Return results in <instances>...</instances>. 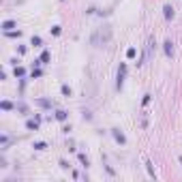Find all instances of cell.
Instances as JSON below:
<instances>
[{"mask_svg": "<svg viewBox=\"0 0 182 182\" xmlns=\"http://www.w3.org/2000/svg\"><path fill=\"white\" fill-rule=\"evenodd\" d=\"M146 169H148L150 178H156V174H154V167H152V161H146Z\"/></svg>", "mask_w": 182, "mask_h": 182, "instance_id": "7c38bea8", "label": "cell"}, {"mask_svg": "<svg viewBox=\"0 0 182 182\" xmlns=\"http://www.w3.org/2000/svg\"><path fill=\"white\" fill-rule=\"evenodd\" d=\"M9 39H15V36H21V30H11V32H4Z\"/></svg>", "mask_w": 182, "mask_h": 182, "instance_id": "d6986e66", "label": "cell"}, {"mask_svg": "<svg viewBox=\"0 0 182 182\" xmlns=\"http://www.w3.org/2000/svg\"><path fill=\"white\" fill-rule=\"evenodd\" d=\"M163 15H165V19L169 21V19H174V7L171 4H165L163 7Z\"/></svg>", "mask_w": 182, "mask_h": 182, "instance_id": "8992f818", "label": "cell"}, {"mask_svg": "<svg viewBox=\"0 0 182 182\" xmlns=\"http://www.w3.org/2000/svg\"><path fill=\"white\" fill-rule=\"evenodd\" d=\"M77 159H79V163L84 165V167H88V165H90V161H88V156H86V154H77Z\"/></svg>", "mask_w": 182, "mask_h": 182, "instance_id": "9a60e30c", "label": "cell"}, {"mask_svg": "<svg viewBox=\"0 0 182 182\" xmlns=\"http://www.w3.org/2000/svg\"><path fill=\"white\" fill-rule=\"evenodd\" d=\"M52 35H54V36H60V35H62V28H60V26H54V28H52Z\"/></svg>", "mask_w": 182, "mask_h": 182, "instance_id": "603a6c76", "label": "cell"}, {"mask_svg": "<svg viewBox=\"0 0 182 182\" xmlns=\"http://www.w3.org/2000/svg\"><path fill=\"white\" fill-rule=\"evenodd\" d=\"M9 142H11V137H9V135H2V137H0V146H2L4 150H7V146H9Z\"/></svg>", "mask_w": 182, "mask_h": 182, "instance_id": "5bb4252c", "label": "cell"}, {"mask_svg": "<svg viewBox=\"0 0 182 182\" xmlns=\"http://www.w3.org/2000/svg\"><path fill=\"white\" fill-rule=\"evenodd\" d=\"M60 167H62V169H69V163H67L64 159H60Z\"/></svg>", "mask_w": 182, "mask_h": 182, "instance_id": "d4e9b609", "label": "cell"}, {"mask_svg": "<svg viewBox=\"0 0 182 182\" xmlns=\"http://www.w3.org/2000/svg\"><path fill=\"white\" fill-rule=\"evenodd\" d=\"M67 118H69V114H67L64 109H58V111H56V120H60V122H67Z\"/></svg>", "mask_w": 182, "mask_h": 182, "instance_id": "9c48e42d", "label": "cell"}, {"mask_svg": "<svg viewBox=\"0 0 182 182\" xmlns=\"http://www.w3.org/2000/svg\"><path fill=\"white\" fill-rule=\"evenodd\" d=\"M150 99H152V94H144V99H142V105H148V103H150Z\"/></svg>", "mask_w": 182, "mask_h": 182, "instance_id": "cb8c5ba5", "label": "cell"}, {"mask_svg": "<svg viewBox=\"0 0 182 182\" xmlns=\"http://www.w3.org/2000/svg\"><path fill=\"white\" fill-rule=\"evenodd\" d=\"M36 105H39V107H43V109H52V105H54V103H52L49 99H36Z\"/></svg>", "mask_w": 182, "mask_h": 182, "instance_id": "52a82bcc", "label": "cell"}, {"mask_svg": "<svg viewBox=\"0 0 182 182\" xmlns=\"http://www.w3.org/2000/svg\"><path fill=\"white\" fill-rule=\"evenodd\" d=\"M15 109H17V111H21V114H28V107H26V103H17V105H15Z\"/></svg>", "mask_w": 182, "mask_h": 182, "instance_id": "ffe728a7", "label": "cell"}, {"mask_svg": "<svg viewBox=\"0 0 182 182\" xmlns=\"http://www.w3.org/2000/svg\"><path fill=\"white\" fill-rule=\"evenodd\" d=\"M124 77H127V62H120L118 75H116V88H118V90H122V86H124Z\"/></svg>", "mask_w": 182, "mask_h": 182, "instance_id": "7a4b0ae2", "label": "cell"}, {"mask_svg": "<svg viewBox=\"0 0 182 182\" xmlns=\"http://www.w3.org/2000/svg\"><path fill=\"white\" fill-rule=\"evenodd\" d=\"M13 75H15V77H24V75H26V69H24V67H15Z\"/></svg>", "mask_w": 182, "mask_h": 182, "instance_id": "4fadbf2b", "label": "cell"}, {"mask_svg": "<svg viewBox=\"0 0 182 182\" xmlns=\"http://www.w3.org/2000/svg\"><path fill=\"white\" fill-rule=\"evenodd\" d=\"M163 52H165V56H167V58H171V56H174V43H171V39H167V41L163 43Z\"/></svg>", "mask_w": 182, "mask_h": 182, "instance_id": "5b68a950", "label": "cell"}, {"mask_svg": "<svg viewBox=\"0 0 182 182\" xmlns=\"http://www.w3.org/2000/svg\"><path fill=\"white\" fill-rule=\"evenodd\" d=\"M49 58H52V56H49V52H47V49H45V52L41 54V62L45 64V62H49Z\"/></svg>", "mask_w": 182, "mask_h": 182, "instance_id": "7402d4cb", "label": "cell"}, {"mask_svg": "<svg viewBox=\"0 0 182 182\" xmlns=\"http://www.w3.org/2000/svg\"><path fill=\"white\" fill-rule=\"evenodd\" d=\"M111 137H114V139H116V142H118L120 146L127 144V135H124L120 128H111Z\"/></svg>", "mask_w": 182, "mask_h": 182, "instance_id": "3957f363", "label": "cell"}, {"mask_svg": "<svg viewBox=\"0 0 182 182\" xmlns=\"http://www.w3.org/2000/svg\"><path fill=\"white\" fill-rule=\"evenodd\" d=\"M0 107H2V111H11V109H15V105H13L11 101H2Z\"/></svg>", "mask_w": 182, "mask_h": 182, "instance_id": "30bf717a", "label": "cell"}, {"mask_svg": "<svg viewBox=\"0 0 182 182\" xmlns=\"http://www.w3.org/2000/svg\"><path fill=\"white\" fill-rule=\"evenodd\" d=\"M60 92H62V94H64V96H71V94H73V90H71V86H67V84H62V86H60Z\"/></svg>", "mask_w": 182, "mask_h": 182, "instance_id": "8fae6325", "label": "cell"}, {"mask_svg": "<svg viewBox=\"0 0 182 182\" xmlns=\"http://www.w3.org/2000/svg\"><path fill=\"white\" fill-rule=\"evenodd\" d=\"M180 163H182V156H180Z\"/></svg>", "mask_w": 182, "mask_h": 182, "instance_id": "484cf974", "label": "cell"}, {"mask_svg": "<svg viewBox=\"0 0 182 182\" xmlns=\"http://www.w3.org/2000/svg\"><path fill=\"white\" fill-rule=\"evenodd\" d=\"M90 41H92V45H107L111 41V26H103L99 32L92 35Z\"/></svg>", "mask_w": 182, "mask_h": 182, "instance_id": "6da1fadb", "label": "cell"}, {"mask_svg": "<svg viewBox=\"0 0 182 182\" xmlns=\"http://www.w3.org/2000/svg\"><path fill=\"white\" fill-rule=\"evenodd\" d=\"M30 75H32V79H36V77H41V75H43V71H41L39 67H35V69H32V73H30Z\"/></svg>", "mask_w": 182, "mask_h": 182, "instance_id": "44dd1931", "label": "cell"}, {"mask_svg": "<svg viewBox=\"0 0 182 182\" xmlns=\"http://www.w3.org/2000/svg\"><path fill=\"white\" fill-rule=\"evenodd\" d=\"M30 45H35V47L43 45V39H41V36H32V39H30Z\"/></svg>", "mask_w": 182, "mask_h": 182, "instance_id": "2e32d148", "label": "cell"}, {"mask_svg": "<svg viewBox=\"0 0 182 182\" xmlns=\"http://www.w3.org/2000/svg\"><path fill=\"white\" fill-rule=\"evenodd\" d=\"M13 28H17V21L15 19H4L2 21V32H11Z\"/></svg>", "mask_w": 182, "mask_h": 182, "instance_id": "277c9868", "label": "cell"}, {"mask_svg": "<svg viewBox=\"0 0 182 182\" xmlns=\"http://www.w3.org/2000/svg\"><path fill=\"white\" fill-rule=\"evenodd\" d=\"M26 128L28 131H39V118L36 120H26Z\"/></svg>", "mask_w": 182, "mask_h": 182, "instance_id": "ba28073f", "label": "cell"}, {"mask_svg": "<svg viewBox=\"0 0 182 182\" xmlns=\"http://www.w3.org/2000/svg\"><path fill=\"white\" fill-rule=\"evenodd\" d=\"M32 148H35V150H45V148H47V144H45V142H35V144H32Z\"/></svg>", "mask_w": 182, "mask_h": 182, "instance_id": "e0dca14e", "label": "cell"}, {"mask_svg": "<svg viewBox=\"0 0 182 182\" xmlns=\"http://www.w3.org/2000/svg\"><path fill=\"white\" fill-rule=\"evenodd\" d=\"M135 56H137V49H135V47H128L127 49V58L131 60V58H135Z\"/></svg>", "mask_w": 182, "mask_h": 182, "instance_id": "ac0fdd59", "label": "cell"}]
</instances>
